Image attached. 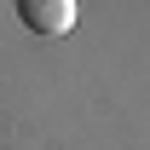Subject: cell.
Segmentation results:
<instances>
[{
    "instance_id": "obj_1",
    "label": "cell",
    "mask_w": 150,
    "mask_h": 150,
    "mask_svg": "<svg viewBox=\"0 0 150 150\" xmlns=\"http://www.w3.org/2000/svg\"><path fill=\"white\" fill-rule=\"evenodd\" d=\"M18 18L29 23V35L58 40L75 29V0H18Z\"/></svg>"
}]
</instances>
